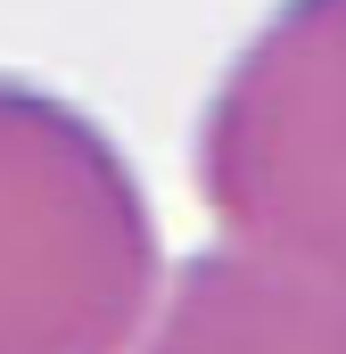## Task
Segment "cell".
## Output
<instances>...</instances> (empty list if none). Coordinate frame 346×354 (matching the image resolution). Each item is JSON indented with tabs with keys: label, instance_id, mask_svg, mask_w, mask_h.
<instances>
[{
	"label": "cell",
	"instance_id": "6da1fadb",
	"mask_svg": "<svg viewBox=\"0 0 346 354\" xmlns=\"http://www.w3.org/2000/svg\"><path fill=\"white\" fill-rule=\"evenodd\" d=\"M165 248L124 140L66 91L0 75V354H132Z\"/></svg>",
	"mask_w": 346,
	"mask_h": 354
},
{
	"label": "cell",
	"instance_id": "7a4b0ae2",
	"mask_svg": "<svg viewBox=\"0 0 346 354\" xmlns=\"http://www.w3.org/2000/svg\"><path fill=\"white\" fill-rule=\"evenodd\" d=\"M190 174L223 248L346 280V0H272L198 107Z\"/></svg>",
	"mask_w": 346,
	"mask_h": 354
},
{
	"label": "cell",
	"instance_id": "3957f363",
	"mask_svg": "<svg viewBox=\"0 0 346 354\" xmlns=\"http://www.w3.org/2000/svg\"><path fill=\"white\" fill-rule=\"evenodd\" d=\"M132 354H346V280L206 248L165 272Z\"/></svg>",
	"mask_w": 346,
	"mask_h": 354
}]
</instances>
